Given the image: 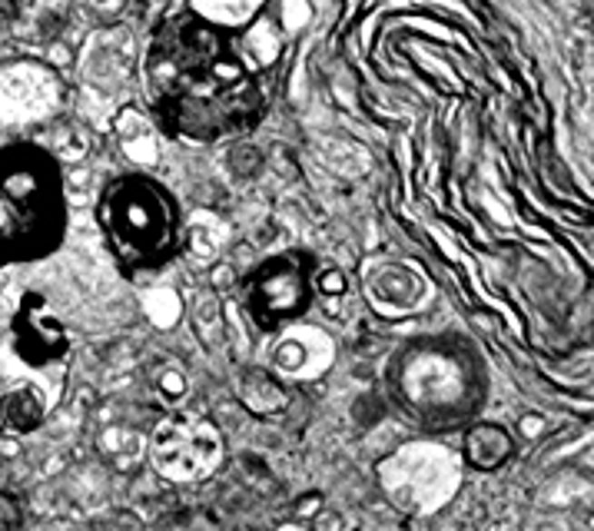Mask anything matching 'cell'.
Here are the masks:
<instances>
[{
    "instance_id": "cell-1",
    "label": "cell",
    "mask_w": 594,
    "mask_h": 531,
    "mask_svg": "<svg viewBox=\"0 0 594 531\" xmlns=\"http://www.w3.org/2000/svg\"><path fill=\"white\" fill-rule=\"evenodd\" d=\"M395 406L425 428L471 425L485 402V366L479 352L455 336L405 342L385 369Z\"/></svg>"
},
{
    "instance_id": "cell-2",
    "label": "cell",
    "mask_w": 594,
    "mask_h": 531,
    "mask_svg": "<svg viewBox=\"0 0 594 531\" xmlns=\"http://www.w3.org/2000/svg\"><path fill=\"white\" fill-rule=\"evenodd\" d=\"M64 193L47 153L14 146L0 153V266L37 260L60 242Z\"/></svg>"
},
{
    "instance_id": "cell-3",
    "label": "cell",
    "mask_w": 594,
    "mask_h": 531,
    "mask_svg": "<svg viewBox=\"0 0 594 531\" xmlns=\"http://www.w3.org/2000/svg\"><path fill=\"white\" fill-rule=\"evenodd\" d=\"M96 222L116 262L130 272L160 270L180 250V210L150 176H124L106 186Z\"/></svg>"
},
{
    "instance_id": "cell-4",
    "label": "cell",
    "mask_w": 594,
    "mask_h": 531,
    "mask_svg": "<svg viewBox=\"0 0 594 531\" xmlns=\"http://www.w3.org/2000/svg\"><path fill=\"white\" fill-rule=\"evenodd\" d=\"M316 296V270L302 252H279L243 280V306L259 329H282L306 316Z\"/></svg>"
},
{
    "instance_id": "cell-5",
    "label": "cell",
    "mask_w": 594,
    "mask_h": 531,
    "mask_svg": "<svg viewBox=\"0 0 594 531\" xmlns=\"http://www.w3.org/2000/svg\"><path fill=\"white\" fill-rule=\"evenodd\" d=\"M220 428L196 412H173L150 438V462L166 482H196L220 465Z\"/></svg>"
},
{
    "instance_id": "cell-6",
    "label": "cell",
    "mask_w": 594,
    "mask_h": 531,
    "mask_svg": "<svg viewBox=\"0 0 594 531\" xmlns=\"http://www.w3.org/2000/svg\"><path fill=\"white\" fill-rule=\"evenodd\" d=\"M57 74L34 60H14L0 67V126H30L57 113Z\"/></svg>"
},
{
    "instance_id": "cell-7",
    "label": "cell",
    "mask_w": 594,
    "mask_h": 531,
    "mask_svg": "<svg viewBox=\"0 0 594 531\" xmlns=\"http://www.w3.org/2000/svg\"><path fill=\"white\" fill-rule=\"evenodd\" d=\"M14 349L30 366H47L67 356V329L40 296H27L14 316Z\"/></svg>"
},
{
    "instance_id": "cell-8",
    "label": "cell",
    "mask_w": 594,
    "mask_h": 531,
    "mask_svg": "<svg viewBox=\"0 0 594 531\" xmlns=\"http://www.w3.org/2000/svg\"><path fill=\"white\" fill-rule=\"evenodd\" d=\"M461 458L479 472H499L515 458V438L501 425L471 422L461 435Z\"/></svg>"
},
{
    "instance_id": "cell-9",
    "label": "cell",
    "mask_w": 594,
    "mask_h": 531,
    "mask_svg": "<svg viewBox=\"0 0 594 531\" xmlns=\"http://www.w3.org/2000/svg\"><path fill=\"white\" fill-rule=\"evenodd\" d=\"M252 382L259 386V392H243V398L250 402V408H259V412H279L286 406V388L276 386L272 376H252Z\"/></svg>"
},
{
    "instance_id": "cell-10",
    "label": "cell",
    "mask_w": 594,
    "mask_h": 531,
    "mask_svg": "<svg viewBox=\"0 0 594 531\" xmlns=\"http://www.w3.org/2000/svg\"><path fill=\"white\" fill-rule=\"evenodd\" d=\"M146 312H150V319H153L156 326H170L173 319H176V312H180V306H176L173 292H153L146 300Z\"/></svg>"
},
{
    "instance_id": "cell-11",
    "label": "cell",
    "mask_w": 594,
    "mask_h": 531,
    "mask_svg": "<svg viewBox=\"0 0 594 531\" xmlns=\"http://www.w3.org/2000/svg\"><path fill=\"white\" fill-rule=\"evenodd\" d=\"M160 392H163L166 398H183V392H186V379H183V372L166 369L163 376H160Z\"/></svg>"
},
{
    "instance_id": "cell-12",
    "label": "cell",
    "mask_w": 594,
    "mask_h": 531,
    "mask_svg": "<svg viewBox=\"0 0 594 531\" xmlns=\"http://www.w3.org/2000/svg\"><path fill=\"white\" fill-rule=\"evenodd\" d=\"M518 432L525 435V438H541V435L548 432V418L535 416V412H528V416L518 418Z\"/></svg>"
},
{
    "instance_id": "cell-13",
    "label": "cell",
    "mask_w": 594,
    "mask_h": 531,
    "mask_svg": "<svg viewBox=\"0 0 594 531\" xmlns=\"http://www.w3.org/2000/svg\"><path fill=\"white\" fill-rule=\"evenodd\" d=\"M316 286H322V292H332V296H339V292L345 290L342 276H339L336 270H326V272H319V276H316Z\"/></svg>"
},
{
    "instance_id": "cell-14",
    "label": "cell",
    "mask_w": 594,
    "mask_h": 531,
    "mask_svg": "<svg viewBox=\"0 0 594 531\" xmlns=\"http://www.w3.org/2000/svg\"><path fill=\"white\" fill-rule=\"evenodd\" d=\"M279 531H309V528H302V525H286V528H279Z\"/></svg>"
},
{
    "instance_id": "cell-15",
    "label": "cell",
    "mask_w": 594,
    "mask_h": 531,
    "mask_svg": "<svg viewBox=\"0 0 594 531\" xmlns=\"http://www.w3.org/2000/svg\"><path fill=\"white\" fill-rule=\"evenodd\" d=\"M4 14H7V0H0V17H4Z\"/></svg>"
}]
</instances>
